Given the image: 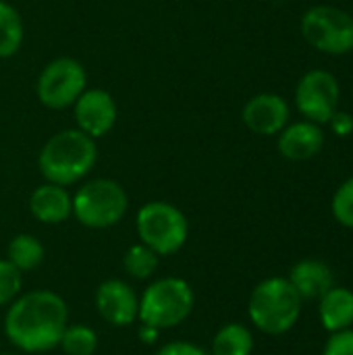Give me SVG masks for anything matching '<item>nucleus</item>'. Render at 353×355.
Here are the masks:
<instances>
[{
  "label": "nucleus",
  "mask_w": 353,
  "mask_h": 355,
  "mask_svg": "<svg viewBox=\"0 0 353 355\" xmlns=\"http://www.w3.org/2000/svg\"><path fill=\"white\" fill-rule=\"evenodd\" d=\"M67 327L69 306L50 289L25 291L6 306L4 335L25 354H46L56 349Z\"/></svg>",
  "instance_id": "1"
},
{
  "label": "nucleus",
  "mask_w": 353,
  "mask_h": 355,
  "mask_svg": "<svg viewBox=\"0 0 353 355\" xmlns=\"http://www.w3.org/2000/svg\"><path fill=\"white\" fill-rule=\"evenodd\" d=\"M98 162L96 139L83 131L62 129L48 137L37 152V171L48 183L71 187L81 183Z\"/></svg>",
  "instance_id": "2"
},
{
  "label": "nucleus",
  "mask_w": 353,
  "mask_h": 355,
  "mask_svg": "<svg viewBox=\"0 0 353 355\" xmlns=\"http://www.w3.org/2000/svg\"><path fill=\"white\" fill-rule=\"evenodd\" d=\"M302 304L289 279L270 277L254 287L248 302V316L264 335H285L298 324Z\"/></svg>",
  "instance_id": "3"
},
{
  "label": "nucleus",
  "mask_w": 353,
  "mask_h": 355,
  "mask_svg": "<svg viewBox=\"0 0 353 355\" xmlns=\"http://www.w3.org/2000/svg\"><path fill=\"white\" fill-rule=\"evenodd\" d=\"M196 306L191 285L181 277H162L152 281L139 295V324H150L158 331L183 324Z\"/></svg>",
  "instance_id": "4"
},
{
  "label": "nucleus",
  "mask_w": 353,
  "mask_h": 355,
  "mask_svg": "<svg viewBox=\"0 0 353 355\" xmlns=\"http://www.w3.org/2000/svg\"><path fill=\"white\" fill-rule=\"evenodd\" d=\"M129 210L125 187L108 177L81 183L73 193V218L85 229L104 231L119 225Z\"/></svg>",
  "instance_id": "5"
},
{
  "label": "nucleus",
  "mask_w": 353,
  "mask_h": 355,
  "mask_svg": "<svg viewBox=\"0 0 353 355\" xmlns=\"http://www.w3.org/2000/svg\"><path fill=\"white\" fill-rule=\"evenodd\" d=\"M135 231L139 241L162 258L183 250L189 239V220L175 204L152 200L137 210Z\"/></svg>",
  "instance_id": "6"
},
{
  "label": "nucleus",
  "mask_w": 353,
  "mask_h": 355,
  "mask_svg": "<svg viewBox=\"0 0 353 355\" xmlns=\"http://www.w3.org/2000/svg\"><path fill=\"white\" fill-rule=\"evenodd\" d=\"M87 89V71L73 56H56L35 79V96L48 110H67Z\"/></svg>",
  "instance_id": "7"
},
{
  "label": "nucleus",
  "mask_w": 353,
  "mask_h": 355,
  "mask_svg": "<svg viewBox=\"0 0 353 355\" xmlns=\"http://www.w3.org/2000/svg\"><path fill=\"white\" fill-rule=\"evenodd\" d=\"M302 35L318 52L347 54L353 50V15L337 6H312L302 17Z\"/></svg>",
  "instance_id": "8"
},
{
  "label": "nucleus",
  "mask_w": 353,
  "mask_h": 355,
  "mask_svg": "<svg viewBox=\"0 0 353 355\" xmlns=\"http://www.w3.org/2000/svg\"><path fill=\"white\" fill-rule=\"evenodd\" d=\"M341 87L333 73L325 69H312L302 75L295 85V108L306 121L325 125L339 110Z\"/></svg>",
  "instance_id": "9"
},
{
  "label": "nucleus",
  "mask_w": 353,
  "mask_h": 355,
  "mask_svg": "<svg viewBox=\"0 0 353 355\" xmlns=\"http://www.w3.org/2000/svg\"><path fill=\"white\" fill-rule=\"evenodd\" d=\"M71 108L75 114L77 129L89 135L92 139L106 137L119 121L117 100L110 92L102 87H87Z\"/></svg>",
  "instance_id": "10"
},
{
  "label": "nucleus",
  "mask_w": 353,
  "mask_h": 355,
  "mask_svg": "<svg viewBox=\"0 0 353 355\" xmlns=\"http://www.w3.org/2000/svg\"><path fill=\"white\" fill-rule=\"evenodd\" d=\"M96 310L102 316L104 322L117 329H125L137 322L139 316V295L135 289L121 281V279H108L98 285L96 289Z\"/></svg>",
  "instance_id": "11"
},
{
  "label": "nucleus",
  "mask_w": 353,
  "mask_h": 355,
  "mask_svg": "<svg viewBox=\"0 0 353 355\" xmlns=\"http://www.w3.org/2000/svg\"><path fill=\"white\" fill-rule=\"evenodd\" d=\"M289 104L283 96L264 92L252 96L243 104L241 121L252 133L273 137L285 129V125L289 123Z\"/></svg>",
  "instance_id": "12"
},
{
  "label": "nucleus",
  "mask_w": 353,
  "mask_h": 355,
  "mask_svg": "<svg viewBox=\"0 0 353 355\" xmlns=\"http://www.w3.org/2000/svg\"><path fill=\"white\" fill-rule=\"evenodd\" d=\"M325 146V133L320 125L312 121L287 123L285 129L277 135V148L283 158L293 162H304L314 158Z\"/></svg>",
  "instance_id": "13"
},
{
  "label": "nucleus",
  "mask_w": 353,
  "mask_h": 355,
  "mask_svg": "<svg viewBox=\"0 0 353 355\" xmlns=\"http://www.w3.org/2000/svg\"><path fill=\"white\" fill-rule=\"evenodd\" d=\"M29 212L42 225H60L73 216V193L56 183H42L29 196Z\"/></svg>",
  "instance_id": "14"
},
{
  "label": "nucleus",
  "mask_w": 353,
  "mask_h": 355,
  "mask_svg": "<svg viewBox=\"0 0 353 355\" xmlns=\"http://www.w3.org/2000/svg\"><path fill=\"white\" fill-rule=\"evenodd\" d=\"M287 279L302 297V302H318L331 287H335L331 266L314 258H306L293 264Z\"/></svg>",
  "instance_id": "15"
},
{
  "label": "nucleus",
  "mask_w": 353,
  "mask_h": 355,
  "mask_svg": "<svg viewBox=\"0 0 353 355\" xmlns=\"http://www.w3.org/2000/svg\"><path fill=\"white\" fill-rule=\"evenodd\" d=\"M320 324L329 333L352 329L353 324V291L345 287H331L318 300Z\"/></svg>",
  "instance_id": "16"
},
{
  "label": "nucleus",
  "mask_w": 353,
  "mask_h": 355,
  "mask_svg": "<svg viewBox=\"0 0 353 355\" xmlns=\"http://www.w3.org/2000/svg\"><path fill=\"white\" fill-rule=\"evenodd\" d=\"M254 335L246 324L229 322L221 327L212 339L210 355H252Z\"/></svg>",
  "instance_id": "17"
},
{
  "label": "nucleus",
  "mask_w": 353,
  "mask_h": 355,
  "mask_svg": "<svg viewBox=\"0 0 353 355\" xmlns=\"http://www.w3.org/2000/svg\"><path fill=\"white\" fill-rule=\"evenodd\" d=\"M46 258V250L42 245V241L35 235L29 233H19L8 241L6 248V260L19 268L21 272H29L35 270Z\"/></svg>",
  "instance_id": "18"
},
{
  "label": "nucleus",
  "mask_w": 353,
  "mask_h": 355,
  "mask_svg": "<svg viewBox=\"0 0 353 355\" xmlns=\"http://www.w3.org/2000/svg\"><path fill=\"white\" fill-rule=\"evenodd\" d=\"M23 40H25V25L21 12L12 4L0 0V60L19 54Z\"/></svg>",
  "instance_id": "19"
},
{
  "label": "nucleus",
  "mask_w": 353,
  "mask_h": 355,
  "mask_svg": "<svg viewBox=\"0 0 353 355\" xmlns=\"http://www.w3.org/2000/svg\"><path fill=\"white\" fill-rule=\"evenodd\" d=\"M158 262H160V256L152 252L148 245H144L141 241L129 245L127 252L123 254V268L135 281L152 279L154 272L158 270Z\"/></svg>",
  "instance_id": "20"
},
{
  "label": "nucleus",
  "mask_w": 353,
  "mask_h": 355,
  "mask_svg": "<svg viewBox=\"0 0 353 355\" xmlns=\"http://www.w3.org/2000/svg\"><path fill=\"white\" fill-rule=\"evenodd\" d=\"M58 347L64 355H94L98 349V335L92 327L69 324L60 337Z\"/></svg>",
  "instance_id": "21"
},
{
  "label": "nucleus",
  "mask_w": 353,
  "mask_h": 355,
  "mask_svg": "<svg viewBox=\"0 0 353 355\" xmlns=\"http://www.w3.org/2000/svg\"><path fill=\"white\" fill-rule=\"evenodd\" d=\"M23 291V272L6 258L0 260V308L10 306Z\"/></svg>",
  "instance_id": "22"
},
{
  "label": "nucleus",
  "mask_w": 353,
  "mask_h": 355,
  "mask_svg": "<svg viewBox=\"0 0 353 355\" xmlns=\"http://www.w3.org/2000/svg\"><path fill=\"white\" fill-rule=\"evenodd\" d=\"M331 210L339 225L353 229V177L337 187L331 202Z\"/></svg>",
  "instance_id": "23"
},
{
  "label": "nucleus",
  "mask_w": 353,
  "mask_h": 355,
  "mask_svg": "<svg viewBox=\"0 0 353 355\" xmlns=\"http://www.w3.org/2000/svg\"><path fill=\"white\" fill-rule=\"evenodd\" d=\"M322 355H353V331L345 329L339 333H333L331 339L325 345Z\"/></svg>",
  "instance_id": "24"
},
{
  "label": "nucleus",
  "mask_w": 353,
  "mask_h": 355,
  "mask_svg": "<svg viewBox=\"0 0 353 355\" xmlns=\"http://www.w3.org/2000/svg\"><path fill=\"white\" fill-rule=\"evenodd\" d=\"M154 355H210L204 347L191 341H169Z\"/></svg>",
  "instance_id": "25"
},
{
  "label": "nucleus",
  "mask_w": 353,
  "mask_h": 355,
  "mask_svg": "<svg viewBox=\"0 0 353 355\" xmlns=\"http://www.w3.org/2000/svg\"><path fill=\"white\" fill-rule=\"evenodd\" d=\"M329 125H331L333 133L339 135V137H347V135H352L353 133V116L350 112L337 110V112L333 114V119L329 121Z\"/></svg>",
  "instance_id": "26"
},
{
  "label": "nucleus",
  "mask_w": 353,
  "mask_h": 355,
  "mask_svg": "<svg viewBox=\"0 0 353 355\" xmlns=\"http://www.w3.org/2000/svg\"><path fill=\"white\" fill-rule=\"evenodd\" d=\"M160 333L162 331H158L150 324H139V329H137V337L144 345H154L160 339Z\"/></svg>",
  "instance_id": "27"
},
{
  "label": "nucleus",
  "mask_w": 353,
  "mask_h": 355,
  "mask_svg": "<svg viewBox=\"0 0 353 355\" xmlns=\"http://www.w3.org/2000/svg\"><path fill=\"white\" fill-rule=\"evenodd\" d=\"M0 355H12V354H0Z\"/></svg>",
  "instance_id": "28"
}]
</instances>
